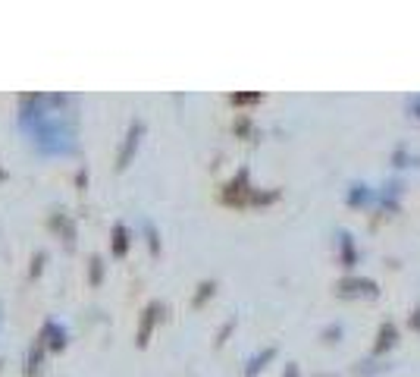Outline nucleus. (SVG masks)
<instances>
[{
    "label": "nucleus",
    "instance_id": "obj_7",
    "mask_svg": "<svg viewBox=\"0 0 420 377\" xmlns=\"http://www.w3.org/2000/svg\"><path fill=\"white\" fill-rule=\"evenodd\" d=\"M0 179H4V170H0Z\"/></svg>",
    "mask_w": 420,
    "mask_h": 377
},
{
    "label": "nucleus",
    "instance_id": "obj_1",
    "mask_svg": "<svg viewBox=\"0 0 420 377\" xmlns=\"http://www.w3.org/2000/svg\"><path fill=\"white\" fill-rule=\"evenodd\" d=\"M41 339H45L50 349H63V346H66V330H63L57 321H47L45 324V333H41Z\"/></svg>",
    "mask_w": 420,
    "mask_h": 377
},
{
    "label": "nucleus",
    "instance_id": "obj_4",
    "mask_svg": "<svg viewBox=\"0 0 420 377\" xmlns=\"http://www.w3.org/2000/svg\"><path fill=\"white\" fill-rule=\"evenodd\" d=\"M41 371V346H35L32 355H28V377H38Z\"/></svg>",
    "mask_w": 420,
    "mask_h": 377
},
{
    "label": "nucleus",
    "instance_id": "obj_2",
    "mask_svg": "<svg viewBox=\"0 0 420 377\" xmlns=\"http://www.w3.org/2000/svg\"><path fill=\"white\" fill-rule=\"evenodd\" d=\"M139 133H141V126H135V129H132V135H129V145L122 148V154H119V167H126V161L132 157V148L139 145Z\"/></svg>",
    "mask_w": 420,
    "mask_h": 377
},
{
    "label": "nucleus",
    "instance_id": "obj_3",
    "mask_svg": "<svg viewBox=\"0 0 420 377\" xmlns=\"http://www.w3.org/2000/svg\"><path fill=\"white\" fill-rule=\"evenodd\" d=\"M126 245H129L126 230L117 227V230H113V252H117V255H122V252H126Z\"/></svg>",
    "mask_w": 420,
    "mask_h": 377
},
{
    "label": "nucleus",
    "instance_id": "obj_6",
    "mask_svg": "<svg viewBox=\"0 0 420 377\" xmlns=\"http://www.w3.org/2000/svg\"><path fill=\"white\" fill-rule=\"evenodd\" d=\"M0 321H4V308H0Z\"/></svg>",
    "mask_w": 420,
    "mask_h": 377
},
{
    "label": "nucleus",
    "instance_id": "obj_5",
    "mask_svg": "<svg viewBox=\"0 0 420 377\" xmlns=\"http://www.w3.org/2000/svg\"><path fill=\"white\" fill-rule=\"evenodd\" d=\"M41 264H45V255H35V264H32V277L41 274Z\"/></svg>",
    "mask_w": 420,
    "mask_h": 377
}]
</instances>
